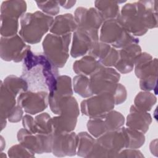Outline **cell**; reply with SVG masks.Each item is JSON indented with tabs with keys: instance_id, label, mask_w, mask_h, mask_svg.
Masks as SVG:
<instances>
[{
	"instance_id": "obj_32",
	"label": "cell",
	"mask_w": 158,
	"mask_h": 158,
	"mask_svg": "<svg viewBox=\"0 0 158 158\" xmlns=\"http://www.w3.org/2000/svg\"><path fill=\"white\" fill-rule=\"evenodd\" d=\"M19 19L1 15V35L2 37H11L17 35L19 30Z\"/></svg>"
},
{
	"instance_id": "obj_21",
	"label": "cell",
	"mask_w": 158,
	"mask_h": 158,
	"mask_svg": "<svg viewBox=\"0 0 158 158\" xmlns=\"http://www.w3.org/2000/svg\"><path fill=\"white\" fill-rule=\"evenodd\" d=\"M151 122L152 118L149 113L136 109L134 105L131 106L130 113L127 117V127L145 133L148 130Z\"/></svg>"
},
{
	"instance_id": "obj_10",
	"label": "cell",
	"mask_w": 158,
	"mask_h": 158,
	"mask_svg": "<svg viewBox=\"0 0 158 158\" xmlns=\"http://www.w3.org/2000/svg\"><path fill=\"white\" fill-rule=\"evenodd\" d=\"M135 73L140 79L139 85L145 88L154 87L157 83V61L146 52L141 53L135 62Z\"/></svg>"
},
{
	"instance_id": "obj_22",
	"label": "cell",
	"mask_w": 158,
	"mask_h": 158,
	"mask_svg": "<svg viewBox=\"0 0 158 158\" xmlns=\"http://www.w3.org/2000/svg\"><path fill=\"white\" fill-rule=\"evenodd\" d=\"M77 28L74 16L71 14L57 15L50 28L51 33L57 35L72 34Z\"/></svg>"
},
{
	"instance_id": "obj_1",
	"label": "cell",
	"mask_w": 158,
	"mask_h": 158,
	"mask_svg": "<svg viewBox=\"0 0 158 158\" xmlns=\"http://www.w3.org/2000/svg\"><path fill=\"white\" fill-rule=\"evenodd\" d=\"M59 73L58 68L44 54H35L29 49L23 60L20 77L27 83L28 90L50 93L56 88Z\"/></svg>"
},
{
	"instance_id": "obj_4",
	"label": "cell",
	"mask_w": 158,
	"mask_h": 158,
	"mask_svg": "<svg viewBox=\"0 0 158 158\" xmlns=\"http://www.w3.org/2000/svg\"><path fill=\"white\" fill-rule=\"evenodd\" d=\"M54 19L52 16L41 11L25 13L20 18L19 35L25 43H38L50 30Z\"/></svg>"
},
{
	"instance_id": "obj_17",
	"label": "cell",
	"mask_w": 158,
	"mask_h": 158,
	"mask_svg": "<svg viewBox=\"0 0 158 158\" xmlns=\"http://www.w3.org/2000/svg\"><path fill=\"white\" fill-rule=\"evenodd\" d=\"M72 85L71 78L67 75L59 76L55 90L49 93L48 101L51 111L59 115L61 101L68 96H72Z\"/></svg>"
},
{
	"instance_id": "obj_3",
	"label": "cell",
	"mask_w": 158,
	"mask_h": 158,
	"mask_svg": "<svg viewBox=\"0 0 158 158\" xmlns=\"http://www.w3.org/2000/svg\"><path fill=\"white\" fill-rule=\"evenodd\" d=\"M120 75L114 69L102 66L96 73L89 77V84L93 94L102 93H110L115 104L123 103L127 99L125 87L118 83Z\"/></svg>"
},
{
	"instance_id": "obj_36",
	"label": "cell",
	"mask_w": 158,
	"mask_h": 158,
	"mask_svg": "<svg viewBox=\"0 0 158 158\" xmlns=\"http://www.w3.org/2000/svg\"><path fill=\"white\" fill-rule=\"evenodd\" d=\"M23 109L17 104L8 114L7 120L10 122L17 123L23 118Z\"/></svg>"
},
{
	"instance_id": "obj_9",
	"label": "cell",
	"mask_w": 158,
	"mask_h": 158,
	"mask_svg": "<svg viewBox=\"0 0 158 158\" xmlns=\"http://www.w3.org/2000/svg\"><path fill=\"white\" fill-rule=\"evenodd\" d=\"M124 122L123 115L112 110L100 116L89 118L87 122V128L92 136L98 138L107 132L119 129L123 127Z\"/></svg>"
},
{
	"instance_id": "obj_27",
	"label": "cell",
	"mask_w": 158,
	"mask_h": 158,
	"mask_svg": "<svg viewBox=\"0 0 158 158\" xmlns=\"http://www.w3.org/2000/svg\"><path fill=\"white\" fill-rule=\"evenodd\" d=\"M77 136L78 143L77 153L78 156L84 157H89L94 148L95 139L85 131L79 133Z\"/></svg>"
},
{
	"instance_id": "obj_33",
	"label": "cell",
	"mask_w": 158,
	"mask_h": 158,
	"mask_svg": "<svg viewBox=\"0 0 158 158\" xmlns=\"http://www.w3.org/2000/svg\"><path fill=\"white\" fill-rule=\"evenodd\" d=\"M40 9L47 15L54 16L58 14L60 11V6L58 1H36Z\"/></svg>"
},
{
	"instance_id": "obj_29",
	"label": "cell",
	"mask_w": 158,
	"mask_h": 158,
	"mask_svg": "<svg viewBox=\"0 0 158 158\" xmlns=\"http://www.w3.org/2000/svg\"><path fill=\"white\" fill-rule=\"evenodd\" d=\"M123 130L126 137L125 148L138 149L144 144L145 136L143 133L128 127H123Z\"/></svg>"
},
{
	"instance_id": "obj_37",
	"label": "cell",
	"mask_w": 158,
	"mask_h": 158,
	"mask_svg": "<svg viewBox=\"0 0 158 158\" xmlns=\"http://www.w3.org/2000/svg\"><path fill=\"white\" fill-rule=\"evenodd\" d=\"M142 157L143 155L141 152L136 150V149H122L118 154L117 157Z\"/></svg>"
},
{
	"instance_id": "obj_30",
	"label": "cell",
	"mask_w": 158,
	"mask_h": 158,
	"mask_svg": "<svg viewBox=\"0 0 158 158\" xmlns=\"http://www.w3.org/2000/svg\"><path fill=\"white\" fill-rule=\"evenodd\" d=\"M156 96L148 91H141L138 93L134 100V106L142 111L150 110L156 102Z\"/></svg>"
},
{
	"instance_id": "obj_14",
	"label": "cell",
	"mask_w": 158,
	"mask_h": 158,
	"mask_svg": "<svg viewBox=\"0 0 158 158\" xmlns=\"http://www.w3.org/2000/svg\"><path fill=\"white\" fill-rule=\"evenodd\" d=\"M78 136L75 132L52 133V152L57 157L73 156L77 153Z\"/></svg>"
},
{
	"instance_id": "obj_31",
	"label": "cell",
	"mask_w": 158,
	"mask_h": 158,
	"mask_svg": "<svg viewBox=\"0 0 158 158\" xmlns=\"http://www.w3.org/2000/svg\"><path fill=\"white\" fill-rule=\"evenodd\" d=\"M73 87L74 91L82 98H86L93 95L87 76L78 75L73 77Z\"/></svg>"
},
{
	"instance_id": "obj_23",
	"label": "cell",
	"mask_w": 158,
	"mask_h": 158,
	"mask_svg": "<svg viewBox=\"0 0 158 158\" xmlns=\"http://www.w3.org/2000/svg\"><path fill=\"white\" fill-rule=\"evenodd\" d=\"M16 97L17 96L6 88L1 82L0 118L1 130H2L6 125L8 114L17 105Z\"/></svg>"
},
{
	"instance_id": "obj_6",
	"label": "cell",
	"mask_w": 158,
	"mask_h": 158,
	"mask_svg": "<svg viewBox=\"0 0 158 158\" xmlns=\"http://www.w3.org/2000/svg\"><path fill=\"white\" fill-rule=\"evenodd\" d=\"M72 34H48L43 41V54L57 68L63 67L69 56Z\"/></svg>"
},
{
	"instance_id": "obj_20",
	"label": "cell",
	"mask_w": 158,
	"mask_h": 158,
	"mask_svg": "<svg viewBox=\"0 0 158 158\" xmlns=\"http://www.w3.org/2000/svg\"><path fill=\"white\" fill-rule=\"evenodd\" d=\"M141 53V48L138 44H132L118 50V59L114 67L121 73L131 72L134 67L137 57Z\"/></svg>"
},
{
	"instance_id": "obj_7",
	"label": "cell",
	"mask_w": 158,
	"mask_h": 158,
	"mask_svg": "<svg viewBox=\"0 0 158 158\" xmlns=\"http://www.w3.org/2000/svg\"><path fill=\"white\" fill-rule=\"evenodd\" d=\"M99 40L112 46L121 49L132 44H138L139 39L129 33L117 19L104 21L101 27Z\"/></svg>"
},
{
	"instance_id": "obj_26",
	"label": "cell",
	"mask_w": 158,
	"mask_h": 158,
	"mask_svg": "<svg viewBox=\"0 0 158 158\" xmlns=\"http://www.w3.org/2000/svg\"><path fill=\"white\" fill-rule=\"evenodd\" d=\"M27 3L24 1H5L1 6V15L19 19L25 14Z\"/></svg>"
},
{
	"instance_id": "obj_19",
	"label": "cell",
	"mask_w": 158,
	"mask_h": 158,
	"mask_svg": "<svg viewBox=\"0 0 158 158\" xmlns=\"http://www.w3.org/2000/svg\"><path fill=\"white\" fill-rule=\"evenodd\" d=\"M23 128L33 134H50L53 131L52 118L46 113L43 112L34 118L28 114L22 118Z\"/></svg>"
},
{
	"instance_id": "obj_8",
	"label": "cell",
	"mask_w": 158,
	"mask_h": 158,
	"mask_svg": "<svg viewBox=\"0 0 158 158\" xmlns=\"http://www.w3.org/2000/svg\"><path fill=\"white\" fill-rule=\"evenodd\" d=\"M79 114V106L76 99L72 96L64 98L60 104L59 115L52 118L53 131H73Z\"/></svg>"
},
{
	"instance_id": "obj_12",
	"label": "cell",
	"mask_w": 158,
	"mask_h": 158,
	"mask_svg": "<svg viewBox=\"0 0 158 158\" xmlns=\"http://www.w3.org/2000/svg\"><path fill=\"white\" fill-rule=\"evenodd\" d=\"M114 106L115 101L113 96L109 93H102L82 101L80 108L83 115L91 118L109 112L113 110Z\"/></svg>"
},
{
	"instance_id": "obj_13",
	"label": "cell",
	"mask_w": 158,
	"mask_h": 158,
	"mask_svg": "<svg viewBox=\"0 0 158 158\" xmlns=\"http://www.w3.org/2000/svg\"><path fill=\"white\" fill-rule=\"evenodd\" d=\"M17 139L20 144L33 154L52 152V133L33 134L23 128L19 130Z\"/></svg>"
},
{
	"instance_id": "obj_28",
	"label": "cell",
	"mask_w": 158,
	"mask_h": 158,
	"mask_svg": "<svg viewBox=\"0 0 158 158\" xmlns=\"http://www.w3.org/2000/svg\"><path fill=\"white\" fill-rule=\"evenodd\" d=\"M1 82L6 88L15 96L28 90V85L26 81L22 77H18L14 75L7 76Z\"/></svg>"
},
{
	"instance_id": "obj_11",
	"label": "cell",
	"mask_w": 158,
	"mask_h": 158,
	"mask_svg": "<svg viewBox=\"0 0 158 158\" xmlns=\"http://www.w3.org/2000/svg\"><path fill=\"white\" fill-rule=\"evenodd\" d=\"M29 49L30 45L26 44L20 35L1 37L0 56L3 60L15 62L23 61Z\"/></svg>"
},
{
	"instance_id": "obj_24",
	"label": "cell",
	"mask_w": 158,
	"mask_h": 158,
	"mask_svg": "<svg viewBox=\"0 0 158 158\" xmlns=\"http://www.w3.org/2000/svg\"><path fill=\"white\" fill-rule=\"evenodd\" d=\"M102 65L94 57L87 55L73 63V71L78 75L91 76L99 70Z\"/></svg>"
},
{
	"instance_id": "obj_34",
	"label": "cell",
	"mask_w": 158,
	"mask_h": 158,
	"mask_svg": "<svg viewBox=\"0 0 158 158\" xmlns=\"http://www.w3.org/2000/svg\"><path fill=\"white\" fill-rule=\"evenodd\" d=\"M8 156L10 157H33L35 154L31 152L21 144L12 146L8 150Z\"/></svg>"
},
{
	"instance_id": "obj_15",
	"label": "cell",
	"mask_w": 158,
	"mask_h": 158,
	"mask_svg": "<svg viewBox=\"0 0 158 158\" xmlns=\"http://www.w3.org/2000/svg\"><path fill=\"white\" fill-rule=\"evenodd\" d=\"M99 41L98 30L77 28L73 33L70 55L77 58L88 53L92 46Z\"/></svg>"
},
{
	"instance_id": "obj_5",
	"label": "cell",
	"mask_w": 158,
	"mask_h": 158,
	"mask_svg": "<svg viewBox=\"0 0 158 158\" xmlns=\"http://www.w3.org/2000/svg\"><path fill=\"white\" fill-rule=\"evenodd\" d=\"M125 146L126 137L122 127L98 137L89 157H117Z\"/></svg>"
},
{
	"instance_id": "obj_38",
	"label": "cell",
	"mask_w": 158,
	"mask_h": 158,
	"mask_svg": "<svg viewBox=\"0 0 158 158\" xmlns=\"http://www.w3.org/2000/svg\"><path fill=\"white\" fill-rule=\"evenodd\" d=\"M59 6L65 9H70L76 3V1H58Z\"/></svg>"
},
{
	"instance_id": "obj_18",
	"label": "cell",
	"mask_w": 158,
	"mask_h": 158,
	"mask_svg": "<svg viewBox=\"0 0 158 158\" xmlns=\"http://www.w3.org/2000/svg\"><path fill=\"white\" fill-rule=\"evenodd\" d=\"M74 18L77 28L98 30L104 22L99 12L96 8L79 7L74 13Z\"/></svg>"
},
{
	"instance_id": "obj_2",
	"label": "cell",
	"mask_w": 158,
	"mask_h": 158,
	"mask_svg": "<svg viewBox=\"0 0 158 158\" xmlns=\"http://www.w3.org/2000/svg\"><path fill=\"white\" fill-rule=\"evenodd\" d=\"M156 1H139L125 4L118 18L123 28L134 36L144 35L157 26Z\"/></svg>"
},
{
	"instance_id": "obj_16",
	"label": "cell",
	"mask_w": 158,
	"mask_h": 158,
	"mask_svg": "<svg viewBox=\"0 0 158 158\" xmlns=\"http://www.w3.org/2000/svg\"><path fill=\"white\" fill-rule=\"evenodd\" d=\"M49 93L45 91L28 90L18 96L17 104L29 114L35 115L43 112L48 107Z\"/></svg>"
},
{
	"instance_id": "obj_35",
	"label": "cell",
	"mask_w": 158,
	"mask_h": 158,
	"mask_svg": "<svg viewBox=\"0 0 158 158\" xmlns=\"http://www.w3.org/2000/svg\"><path fill=\"white\" fill-rule=\"evenodd\" d=\"M118 59V50L112 46L109 52L106 57L100 62V64L106 67H114Z\"/></svg>"
},
{
	"instance_id": "obj_25",
	"label": "cell",
	"mask_w": 158,
	"mask_h": 158,
	"mask_svg": "<svg viewBox=\"0 0 158 158\" xmlns=\"http://www.w3.org/2000/svg\"><path fill=\"white\" fill-rule=\"evenodd\" d=\"M125 1H96L95 8L101 14L104 21L110 19H117L120 10L119 4Z\"/></svg>"
}]
</instances>
